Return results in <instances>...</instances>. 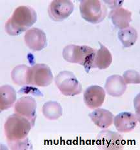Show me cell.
<instances>
[{
    "instance_id": "1",
    "label": "cell",
    "mask_w": 140,
    "mask_h": 150,
    "mask_svg": "<svg viewBox=\"0 0 140 150\" xmlns=\"http://www.w3.org/2000/svg\"><path fill=\"white\" fill-rule=\"evenodd\" d=\"M32 128L31 123L17 113L10 115L4 125L5 135L11 149H32L28 135Z\"/></svg>"
},
{
    "instance_id": "2",
    "label": "cell",
    "mask_w": 140,
    "mask_h": 150,
    "mask_svg": "<svg viewBox=\"0 0 140 150\" xmlns=\"http://www.w3.org/2000/svg\"><path fill=\"white\" fill-rule=\"evenodd\" d=\"M37 21V14L31 6H20L16 8L6 21L5 30L9 35L17 36L32 27Z\"/></svg>"
},
{
    "instance_id": "3",
    "label": "cell",
    "mask_w": 140,
    "mask_h": 150,
    "mask_svg": "<svg viewBox=\"0 0 140 150\" xmlns=\"http://www.w3.org/2000/svg\"><path fill=\"white\" fill-rule=\"evenodd\" d=\"M96 50L90 47L82 45H69L63 50V57L65 61L71 63L79 64L85 68L87 73L91 68H94V63Z\"/></svg>"
},
{
    "instance_id": "4",
    "label": "cell",
    "mask_w": 140,
    "mask_h": 150,
    "mask_svg": "<svg viewBox=\"0 0 140 150\" xmlns=\"http://www.w3.org/2000/svg\"><path fill=\"white\" fill-rule=\"evenodd\" d=\"M80 11L81 17L92 24L103 21L108 12L105 3L99 0H82L80 1Z\"/></svg>"
},
{
    "instance_id": "5",
    "label": "cell",
    "mask_w": 140,
    "mask_h": 150,
    "mask_svg": "<svg viewBox=\"0 0 140 150\" xmlns=\"http://www.w3.org/2000/svg\"><path fill=\"white\" fill-rule=\"evenodd\" d=\"M55 84L63 95L75 96L81 93L83 88L73 73L69 71H62L55 78Z\"/></svg>"
},
{
    "instance_id": "6",
    "label": "cell",
    "mask_w": 140,
    "mask_h": 150,
    "mask_svg": "<svg viewBox=\"0 0 140 150\" xmlns=\"http://www.w3.org/2000/svg\"><path fill=\"white\" fill-rule=\"evenodd\" d=\"M96 146L103 150H120L124 148L123 137L119 133L104 129L97 136Z\"/></svg>"
},
{
    "instance_id": "7",
    "label": "cell",
    "mask_w": 140,
    "mask_h": 150,
    "mask_svg": "<svg viewBox=\"0 0 140 150\" xmlns=\"http://www.w3.org/2000/svg\"><path fill=\"white\" fill-rule=\"evenodd\" d=\"M53 75L48 65L40 63L31 67L30 85L46 87L52 83Z\"/></svg>"
},
{
    "instance_id": "8",
    "label": "cell",
    "mask_w": 140,
    "mask_h": 150,
    "mask_svg": "<svg viewBox=\"0 0 140 150\" xmlns=\"http://www.w3.org/2000/svg\"><path fill=\"white\" fill-rule=\"evenodd\" d=\"M36 101L33 97L29 96L22 97L16 101L14 104V112L27 119L33 128L36 119Z\"/></svg>"
},
{
    "instance_id": "9",
    "label": "cell",
    "mask_w": 140,
    "mask_h": 150,
    "mask_svg": "<svg viewBox=\"0 0 140 150\" xmlns=\"http://www.w3.org/2000/svg\"><path fill=\"white\" fill-rule=\"evenodd\" d=\"M74 8V3L69 0H54L48 6V16L53 21H61L69 17Z\"/></svg>"
},
{
    "instance_id": "10",
    "label": "cell",
    "mask_w": 140,
    "mask_h": 150,
    "mask_svg": "<svg viewBox=\"0 0 140 150\" xmlns=\"http://www.w3.org/2000/svg\"><path fill=\"white\" fill-rule=\"evenodd\" d=\"M24 41L25 45L34 52L41 51L47 47V37L40 28L33 27L26 31Z\"/></svg>"
},
{
    "instance_id": "11",
    "label": "cell",
    "mask_w": 140,
    "mask_h": 150,
    "mask_svg": "<svg viewBox=\"0 0 140 150\" xmlns=\"http://www.w3.org/2000/svg\"><path fill=\"white\" fill-rule=\"evenodd\" d=\"M105 91L102 87L92 85L85 90L84 103L90 109H96L103 105L105 98Z\"/></svg>"
},
{
    "instance_id": "12",
    "label": "cell",
    "mask_w": 140,
    "mask_h": 150,
    "mask_svg": "<svg viewBox=\"0 0 140 150\" xmlns=\"http://www.w3.org/2000/svg\"><path fill=\"white\" fill-rule=\"evenodd\" d=\"M139 121L138 115L130 112L119 113L114 117L113 122L119 133H129L134 129Z\"/></svg>"
},
{
    "instance_id": "13",
    "label": "cell",
    "mask_w": 140,
    "mask_h": 150,
    "mask_svg": "<svg viewBox=\"0 0 140 150\" xmlns=\"http://www.w3.org/2000/svg\"><path fill=\"white\" fill-rule=\"evenodd\" d=\"M126 84L119 75H112L107 78L105 84V89L108 95L119 97L123 95L126 90Z\"/></svg>"
},
{
    "instance_id": "14",
    "label": "cell",
    "mask_w": 140,
    "mask_h": 150,
    "mask_svg": "<svg viewBox=\"0 0 140 150\" xmlns=\"http://www.w3.org/2000/svg\"><path fill=\"white\" fill-rule=\"evenodd\" d=\"M109 18L115 27L122 30L129 27L132 21V12L121 6L110 11Z\"/></svg>"
},
{
    "instance_id": "15",
    "label": "cell",
    "mask_w": 140,
    "mask_h": 150,
    "mask_svg": "<svg viewBox=\"0 0 140 150\" xmlns=\"http://www.w3.org/2000/svg\"><path fill=\"white\" fill-rule=\"evenodd\" d=\"M89 117L97 127L102 129L109 128L112 125L114 117L110 111L103 108L95 109L89 114Z\"/></svg>"
},
{
    "instance_id": "16",
    "label": "cell",
    "mask_w": 140,
    "mask_h": 150,
    "mask_svg": "<svg viewBox=\"0 0 140 150\" xmlns=\"http://www.w3.org/2000/svg\"><path fill=\"white\" fill-rule=\"evenodd\" d=\"M31 67L19 64L14 68L11 72L12 82L17 86L30 85Z\"/></svg>"
},
{
    "instance_id": "17",
    "label": "cell",
    "mask_w": 140,
    "mask_h": 150,
    "mask_svg": "<svg viewBox=\"0 0 140 150\" xmlns=\"http://www.w3.org/2000/svg\"><path fill=\"white\" fill-rule=\"evenodd\" d=\"M16 90L10 85H3L0 88V111L11 108L16 102Z\"/></svg>"
},
{
    "instance_id": "18",
    "label": "cell",
    "mask_w": 140,
    "mask_h": 150,
    "mask_svg": "<svg viewBox=\"0 0 140 150\" xmlns=\"http://www.w3.org/2000/svg\"><path fill=\"white\" fill-rule=\"evenodd\" d=\"M100 48L96 51L94 59V67L99 70H105L110 67L112 62V56L110 52L105 46L99 42Z\"/></svg>"
},
{
    "instance_id": "19",
    "label": "cell",
    "mask_w": 140,
    "mask_h": 150,
    "mask_svg": "<svg viewBox=\"0 0 140 150\" xmlns=\"http://www.w3.org/2000/svg\"><path fill=\"white\" fill-rule=\"evenodd\" d=\"M42 113L48 120H56L62 116L63 110L61 104L56 101L50 100L45 103L42 108Z\"/></svg>"
},
{
    "instance_id": "20",
    "label": "cell",
    "mask_w": 140,
    "mask_h": 150,
    "mask_svg": "<svg viewBox=\"0 0 140 150\" xmlns=\"http://www.w3.org/2000/svg\"><path fill=\"white\" fill-rule=\"evenodd\" d=\"M118 37L124 48H129L133 46L138 40V32L132 27H129L119 30Z\"/></svg>"
},
{
    "instance_id": "21",
    "label": "cell",
    "mask_w": 140,
    "mask_h": 150,
    "mask_svg": "<svg viewBox=\"0 0 140 150\" xmlns=\"http://www.w3.org/2000/svg\"><path fill=\"white\" fill-rule=\"evenodd\" d=\"M123 79L126 84H139L140 76L138 71L133 70L125 71L123 76Z\"/></svg>"
},
{
    "instance_id": "22",
    "label": "cell",
    "mask_w": 140,
    "mask_h": 150,
    "mask_svg": "<svg viewBox=\"0 0 140 150\" xmlns=\"http://www.w3.org/2000/svg\"><path fill=\"white\" fill-rule=\"evenodd\" d=\"M105 3V5L108 6V7L112 10H114L119 7H121L123 3V1H103Z\"/></svg>"
}]
</instances>
